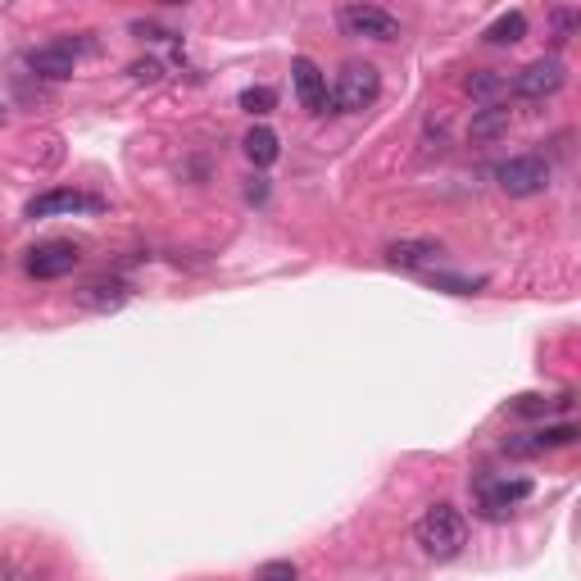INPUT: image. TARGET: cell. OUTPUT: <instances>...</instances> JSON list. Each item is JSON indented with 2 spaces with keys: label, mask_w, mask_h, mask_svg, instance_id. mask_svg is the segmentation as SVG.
Segmentation results:
<instances>
[{
  "label": "cell",
  "mask_w": 581,
  "mask_h": 581,
  "mask_svg": "<svg viewBox=\"0 0 581 581\" xmlns=\"http://www.w3.org/2000/svg\"><path fill=\"white\" fill-rule=\"evenodd\" d=\"M418 545H423L427 559H459L463 545H468V518H463V509H454V504H432V509L418 518L414 527Z\"/></svg>",
  "instance_id": "1"
},
{
  "label": "cell",
  "mask_w": 581,
  "mask_h": 581,
  "mask_svg": "<svg viewBox=\"0 0 581 581\" xmlns=\"http://www.w3.org/2000/svg\"><path fill=\"white\" fill-rule=\"evenodd\" d=\"M377 96H382V73H377L373 64H364V60L341 64V73H336V87H332V105L336 109H345V114H359V109H368Z\"/></svg>",
  "instance_id": "2"
},
{
  "label": "cell",
  "mask_w": 581,
  "mask_h": 581,
  "mask_svg": "<svg viewBox=\"0 0 581 581\" xmlns=\"http://www.w3.org/2000/svg\"><path fill=\"white\" fill-rule=\"evenodd\" d=\"M495 178H500V191L513 200H527V196H541L550 187V164L541 155H513L495 168Z\"/></svg>",
  "instance_id": "3"
},
{
  "label": "cell",
  "mask_w": 581,
  "mask_h": 581,
  "mask_svg": "<svg viewBox=\"0 0 581 581\" xmlns=\"http://www.w3.org/2000/svg\"><path fill=\"white\" fill-rule=\"evenodd\" d=\"M336 23H341L345 37H359V41H395L400 37V19L382 5H341L336 10Z\"/></svg>",
  "instance_id": "4"
},
{
  "label": "cell",
  "mask_w": 581,
  "mask_h": 581,
  "mask_svg": "<svg viewBox=\"0 0 581 581\" xmlns=\"http://www.w3.org/2000/svg\"><path fill=\"white\" fill-rule=\"evenodd\" d=\"M82 250L73 246V241H41V246L28 250V259H23V268H28V277H37V282H55V277H69L73 268H78Z\"/></svg>",
  "instance_id": "5"
},
{
  "label": "cell",
  "mask_w": 581,
  "mask_h": 581,
  "mask_svg": "<svg viewBox=\"0 0 581 581\" xmlns=\"http://www.w3.org/2000/svg\"><path fill=\"white\" fill-rule=\"evenodd\" d=\"M563 82H568V64H563L559 55H541V60H532L518 78H513V91H518L522 100H545V96H554V91H563Z\"/></svg>",
  "instance_id": "6"
},
{
  "label": "cell",
  "mask_w": 581,
  "mask_h": 581,
  "mask_svg": "<svg viewBox=\"0 0 581 581\" xmlns=\"http://www.w3.org/2000/svg\"><path fill=\"white\" fill-rule=\"evenodd\" d=\"M105 200L87 196V191H73V187H55L46 196L28 200V218H55V214H100Z\"/></svg>",
  "instance_id": "7"
},
{
  "label": "cell",
  "mask_w": 581,
  "mask_h": 581,
  "mask_svg": "<svg viewBox=\"0 0 581 581\" xmlns=\"http://www.w3.org/2000/svg\"><path fill=\"white\" fill-rule=\"evenodd\" d=\"M291 82H296V100L309 109V114H327V109H332V91H327V73L318 69L314 60L296 55V60H291Z\"/></svg>",
  "instance_id": "8"
},
{
  "label": "cell",
  "mask_w": 581,
  "mask_h": 581,
  "mask_svg": "<svg viewBox=\"0 0 581 581\" xmlns=\"http://www.w3.org/2000/svg\"><path fill=\"white\" fill-rule=\"evenodd\" d=\"M477 495H482L486 518H504L513 504H522L532 495V482H527V477H482V482H477Z\"/></svg>",
  "instance_id": "9"
},
{
  "label": "cell",
  "mask_w": 581,
  "mask_h": 581,
  "mask_svg": "<svg viewBox=\"0 0 581 581\" xmlns=\"http://www.w3.org/2000/svg\"><path fill=\"white\" fill-rule=\"evenodd\" d=\"M445 259V246L432 237H409V241H395L386 246V264L391 268H432Z\"/></svg>",
  "instance_id": "10"
},
{
  "label": "cell",
  "mask_w": 581,
  "mask_h": 581,
  "mask_svg": "<svg viewBox=\"0 0 581 581\" xmlns=\"http://www.w3.org/2000/svg\"><path fill=\"white\" fill-rule=\"evenodd\" d=\"M28 69L46 82H64V78H73L78 60L64 46H37V50H28Z\"/></svg>",
  "instance_id": "11"
},
{
  "label": "cell",
  "mask_w": 581,
  "mask_h": 581,
  "mask_svg": "<svg viewBox=\"0 0 581 581\" xmlns=\"http://www.w3.org/2000/svg\"><path fill=\"white\" fill-rule=\"evenodd\" d=\"M509 123H513L509 109L491 100V105H482L473 114V123H468V141H477V146H491V141H500L504 132H509Z\"/></svg>",
  "instance_id": "12"
},
{
  "label": "cell",
  "mask_w": 581,
  "mask_h": 581,
  "mask_svg": "<svg viewBox=\"0 0 581 581\" xmlns=\"http://www.w3.org/2000/svg\"><path fill=\"white\" fill-rule=\"evenodd\" d=\"M128 296H132V286H128V282H91V286H82V291H78V305L109 314V309L128 305Z\"/></svg>",
  "instance_id": "13"
},
{
  "label": "cell",
  "mask_w": 581,
  "mask_h": 581,
  "mask_svg": "<svg viewBox=\"0 0 581 581\" xmlns=\"http://www.w3.org/2000/svg\"><path fill=\"white\" fill-rule=\"evenodd\" d=\"M241 146H246V155H250V164H255V168L277 164V155H282V141H277V132L264 128V123H259V128H250Z\"/></svg>",
  "instance_id": "14"
},
{
  "label": "cell",
  "mask_w": 581,
  "mask_h": 581,
  "mask_svg": "<svg viewBox=\"0 0 581 581\" xmlns=\"http://www.w3.org/2000/svg\"><path fill=\"white\" fill-rule=\"evenodd\" d=\"M522 37H527V14H522V10L500 14V19H495L491 28L482 32V41H486V46H518Z\"/></svg>",
  "instance_id": "15"
},
{
  "label": "cell",
  "mask_w": 581,
  "mask_h": 581,
  "mask_svg": "<svg viewBox=\"0 0 581 581\" xmlns=\"http://www.w3.org/2000/svg\"><path fill=\"white\" fill-rule=\"evenodd\" d=\"M550 409H563V414H568V409H572V391H563L559 400H545V395H518V400L509 404L513 418H545Z\"/></svg>",
  "instance_id": "16"
},
{
  "label": "cell",
  "mask_w": 581,
  "mask_h": 581,
  "mask_svg": "<svg viewBox=\"0 0 581 581\" xmlns=\"http://www.w3.org/2000/svg\"><path fill=\"white\" fill-rule=\"evenodd\" d=\"M241 109L255 114V119H264V114H273V109H277V91L273 87H246V91H241Z\"/></svg>",
  "instance_id": "17"
},
{
  "label": "cell",
  "mask_w": 581,
  "mask_h": 581,
  "mask_svg": "<svg viewBox=\"0 0 581 581\" xmlns=\"http://www.w3.org/2000/svg\"><path fill=\"white\" fill-rule=\"evenodd\" d=\"M577 441V427L572 423H559V427H541V432H532V445L536 454L541 450H559V445H572Z\"/></svg>",
  "instance_id": "18"
},
{
  "label": "cell",
  "mask_w": 581,
  "mask_h": 581,
  "mask_svg": "<svg viewBox=\"0 0 581 581\" xmlns=\"http://www.w3.org/2000/svg\"><path fill=\"white\" fill-rule=\"evenodd\" d=\"M550 23H554V41H572V32H577L581 23V10H572V5H559V10H550Z\"/></svg>",
  "instance_id": "19"
},
{
  "label": "cell",
  "mask_w": 581,
  "mask_h": 581,
  "mask_svg": "<svg viewBox=\"0 0 581 581\" xmlns=\"http://www.w3.org/2000/svg\"><path fill=\"white\" fill-rule=\"evenodd\" d=\"M255 581H300V572L291 559H268L264 568L255 572Z\"/></svg>",
  "instance_id": "20"
},
{
  "label": "cell",
  "mask_w": 581,
  "mask_h": 581,
  "mask_svg": "<svg viewBox=\"0 0 581 581\" xmlns=\"http://www.w3.org/2000/svg\"><path fill=\"white\" fill-rule=\"evenodd\" d=\"M500 87H504L500 73H473V78H468V91H473V96H482V100H491Z\"/></svg>",
  "instance_id": "21"
},
{
  "label": "cell",
  "mask_w": 581,
  "mask_h": 581,
  "mask_svg": "<svg viewBox=\"0 0 581 581\" xmlns=\"http://www.w3.org/2000/svg\"><path fill=\"white\" fill-rule=\"evenodd\" d=\"M436 286H445V291H454V296H473L482 282H463V277H436Z\"/></svg>",
  "instance_id": "22"
},
{
  "label": "cell",
  "mask_w": 581,
  "mask_h": 581,
  "mask_svg": "<svg viewBox=\"0 0 581 581\" xmlns=\"http://www.w3.org/2000/svg\"><path fill=\"white\" fill-rule=\"evenodd\" d=\"M246 200H250V205H264V200H268V182L264 178H250L246 182Z\"/></svg>",
  "instance_id": "23"
},
{
  "label": "cell",
  "mask_w": 581,
  "mask_h": 581,
  "mask_svg": "<svg viewBox=\"0 0 581 581\" xmlns=\"http://www.w3.org/2000/svg\"><path fill=\"white\" fill-rule=\"evenodd\" d=\"M159 73H164V69H159L155 60H146V64H132V78H137V82H155Z\"/></svg>",
  "instance_id": "24"
}]
</instances>
